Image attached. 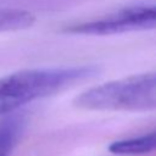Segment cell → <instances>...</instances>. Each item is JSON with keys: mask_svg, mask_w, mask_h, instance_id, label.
Segmentation results:
<instances>
[{"mask_svg": "<svg viewBox=\"0 0 156 156\" xmlns=\"http://www.w3.org/2000/svg\"><path fill=\"white\" fill-rule=\"evenodd\" d=\"M96 66L23 69L0 78V116L93 78Z\"/></svg>", "mask_w": 156, "mask_h": 156, "instance_id": "cell-1", "label": "cell"}, {"mask_svg": "<svg viewBox=\"0 0 156 156\" xmlns=\"http://www.w3.org/2000/svg\"><path fill=\"white\" fill-rule=\"evenodd\" d=\"M76 105L99 111H143L156 108V71L122 78L85 90Z\"/></svg>", "mask_w": 156, "mask_h": 156, "instance_id": "cell-2", "label": "cell"}, {"mask_svg": "<svg viewBox=\"0 0 156 156\" xmlns=\"http://www.w3.org/2000/svg\"><path fill=\"white\" fill-rule=\"evenodd\" d=\"M147 29H156V4L127 7L93 21L76 23L67 27L66 32L79 35H112Z\"/></svg>", "mask_w": 156, "mask_h": 156, "instance_id": "cell-3", "label": "cell"}, {"mask_svg": "<svg viewBox=\"0 0 156 156\" xmlns=\"http://www.w3.org/2000/svg\"><path fill=\"white\" fill-rule=\"evenodd\" d=\"M24 127V118L18 113H10L0 118V156H11Z\"/></svg>", "mask_w": 156, "mask_h": 156, "instance_id": "cell-4", "label": "cell"}, {"mask_svg": "<svg viewBox=\"0 0 156 156\" xmlns=\"http://www.w3.org/2000/svg\"><path fill=\"white\" fill-rule=\"evenodd\" d=\"M115 155H141L156 150V130L128 139L116 140L108 146Z\"/></svg>", "mask_w": 156, "mask_h": 156, "instance_id": "cell-5", "label": "cell"}, {"mask_svg": "<svg viewBox=\"0 0 156 156\" xmlns=\"http://www.w3.org/2000/svg\"><path fill=\"white\" fill-rule=\"evenodd\" d=\"M35 17L24 10L0 7V33L21 30L30 27Z\"/></svg>", "mask_w": 156, "mask_h": 156, "instance_id": "cell-6", "label": "cell"}]
</instances>
